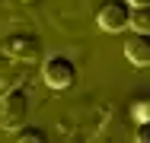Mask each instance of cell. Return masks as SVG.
<instances>
[{
  "label": "cell",
  "instance_id": "5b68a950",
  "mask_svg": "<svg viewBox=\"0 0 150 143\" xmlns=\"http://www.w3.org/2000/svg\"><path fill=\"white\" fill-rule=\"evenodd\" d=\"M125 57L134 67H150V32H131L125 38Z\"/></svg>",
  "mask_w": 150,
  "mask_h": 143
},
{
  "label": "cell",
  "instance_id": "6da1fadb",
  "mask_svg": "<svg viewBox=\"0 0 150 143\" xmlns=\"http://www.w3.org/2000/svg\"><path fill=\"white\" fill-rule=\"evenodd\" d=\"M0 124H3V130H19V127L29 124V92L23 86H13V89L3 92Z\"/></svg>",
  "mask_w": 150,
  "mask_h": 143
},
{
  "label": "cell",
  "instance_id": "8992f818",
  "mask_svg": "<svg viewBox=\"0 0 150 143\" xmlns=\"http://www.w3.org/2000/svg\"><path fill=\"white\" fill-rule=\"evenodd\" d=\"M128 26L134 29V32H150V3L131 6V22Z\"/></svg>",
  "mask_w": 150,
  "mask_h": 143
},
{
  "label": "cell",
  "instance_id": "3957f363",
  "mask_svg": "<svg viewBox=\"0 0 150 143\" xmlns=\"http://www.w3.org/2000/svg\"><path fill=\"white\" fill-rule=\"evenodd\" d=\"M42 76H45V83L51 86V89H67V86H74V80H77V64L70 57H64V54H54V57L45 60Z\"/></svg>",
  "mask_w": 150,
  "mask_h": 143
},
{
  "label": "cell",
  "instance_id": "ba28073f",
  "mask_svg": "<svg viewBox=\"0 0 150 143\" xmlns=\"http://www.w3.org/2000/svg\"><path fill=\"white\" fill-rule=\"evenodd\" d=\"M16 140L19 143H45V134H42V130H23V127H19V130H16Z\"/></svg>",
  "mask_w": 150,
  "mask_h": 143
},
{
  "label": "cell",
  "instance_id": "30bf717a",
  "mask_svg": "<svg viewBox=\"0 0 150 143\" xmlns=\"http://www.w3.org/2000/svg\"><path fill=\"white\" fill-rule=\"evenodd\" d=\"M128 3H131V6H137V3H150V0H128Z\"/></svg>",
  "mask_w": 150,
  "mask_h": 143
},
{
  "label": "cell",
  "instance_id": "52a82bcc",
  "mask_svg": "<svg viewBox=\"0 0 150 143\" xmlns=\"http://www.w3.org/2000/svg\"><path fill=\"white\" fill-rule=\"evenodd\" d=\"M131 114H134V121H150V95L134 99L131 102Z\"/></svg>",
  "mask_w": 150,
  "mask_h": 143
},
{
  "label": "cell",
  "instance_id": "277c9868",
  "mask_svg": "<svg viewBox=\"0 0 150 143\" xmlns=\"http://www.w3.org/2000/svg\"><path fill=\"white\" fill-rule=\"evenodd\" d=\"M0 48L10 57H16V60H38V57H42V41H38L35 35H26V32L10 35Z\"/></svg>",
  "mask_w": 150,
  "mask_h": 143
},
{
  "label": "cell",
  "instance_id": "9c48e42d",
  "mask_svg": "<svg viewBox=\"0 0 150 143\" xmlns=\"http://www.w3.org/2000/svg\"><path fill=\"white\" fill-rule=\"evenodd\" d=\"M137 143H150V121H137Z\"/></svg>",
  "mask_w": 150,
  "mask_h": 143
},
{
  "label": "cell",
  "instance_id": "8fae6325",
  "mask_svg": "<svg viewBox=\"0 0 150 143\" xmlns=\"http://www.w3.org/2000/svg\"><path fill=\"white\" fill-rule=\"evenodd\" d=\"M26 3H29V0H26Z\"/></svg>",
  "mask_w": 150,
  "mask_h": 143
},
{
  "label": "cell",
  "instance_id": "7a4b0ae2",
  "mask_svg": "<svg viewBox=\"0 0 150 143\" xmlns=\"http://www.w3.org/2000/svg\"><path fill=\"white\" fill-rule=\"evenodd\" d=\"M131 22V3L128 0H102L96 10V26L102 32H125Z\"/></svg>",
  "mask_w": 150,
  "mask_h": 143
}]
</instances>
